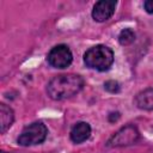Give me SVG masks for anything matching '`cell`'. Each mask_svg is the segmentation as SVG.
I'll return each instance as SVG.
<instances>
[{
  "label": "cell",
  "mask_w": 153,
  "mask_h": 153,
  "mask_svg": "<svg viewBox=\"0 0 153 153\" xmlns=\"http://www.w3.org/2000/svg\"><path fill=\"white\" fill-rule=\"evenodd\" d=\"M135 105L141 110H153V88L148 87L135 96Z\"/></svg>",
  "instance_id": "obj_8"
},
{
  "label": "cell",
  "mask_w": 153,
  "mask_h": 153,
  "mask_svg": "<svg viewBox=\"0 0 153 153\" xmlns=\"http://www.w3.org/2000/svg\"><path fill=\"white\" fill-rule=\"evenodd\" d=\"M117 2L114 0H100L94 4L92 10V18L96 22H105L112 17L115 13Z\"/></svg>",
  "instance_id": "obj_6"
},
{
  "label": "cell",
  "mask_w": 153,
  "mask_h": 153,
  "mask_svg": "<svg viewBox=\"0 0 153 153\" xmlns=\"http://www.w3.org/2000/svg\"><path fill=\"white\" fill-rule=\"evenodd\" d=\"M135 41V32L133 29H123L118 35V43L121 45H129Z\"/></svg>",
  "instance_id": "obj_10"
},
{
  "label": "cell",
  "mask_w": 153,
  "mask_h": 153,
  "mask_svg": "<svg viewBox=\"0 0 153 153\" xmlns=\"http://www.w3.org/2000/svg\"><path fill=\"white\" fill-rule=\"evenodd\" d=\"M143 8L147 13L153 14V0H147L143 2Z\"/></svg>",
  "instance_id": "obj_12"
},
{
  "label": "cell",
  "mask_w": 153,
  "mask_h": 153,
  "mask_svg": "<svg viewBox=\"0 0 153 153\" xmlns=\"http://www.w3.org/2000/svg\"><path fill=\"white\" fill-rule=\"evenodd\" d=\"M13 121H14L13 110L8 105L1 103L0 104V133L4 134L7 129H10Z\"/></svg>",
  "instance_id": "obj_9"
},
{
  "label": "cell",
  "mask_w": 153,
  "mask_h": 153,
  "mask_svg": "<svg viewBox=\"0 0 153 153\" xmlns=\"http://www.w3.org/2000/svg\"><path fill=\"white\" fill-rule=\"evenodd\" d=\"M140 137V133L137 128L133 124H128L116 131L108 141L109 147H122L135 143Z\"/></svg>",
  "instance_id": "obj_5"
},
{
  "label": "cell",
  "mask_w": 153,
  "mask_h": 153,
  "mask_svg": "<svg viewBox=\"0 0 153 153\" xmlns=\"http://www.w3.org/2000/svg\"><path fill=\"white\" fill-rule=\"evenodd\" d=\"M104 88L110 93H117L120 92V84L115 80H108L104 82Z\"/></svg>",
  "instance_id": "obj_11"
},
{
  "label": "cell",
  "mask_w": 153,
  "mask_h": 153,
  "mask_svg": "<svg viewBox=\"0 0 153 153\" xmlns=\"http://www.w3.org/2000/svg\"><path fill=\"white\" fill-rule=\"evenodd\" d=\"M48 63L54 68H67L73 61V54L66 44H57L50 49L47 56Z\"/></svg>",
  "instance_id": "obj_4"
},
{
  "label": "cell",
  "mask_w": 153,
  "mask_h": 153,
  "mask_svg": "<svg viewBox=\"0 0 153 153\" xmlns=\"http://www.w3.org/2000/svg\"><path fill=\"white\" fill-rule=\"evenodd\" d=\"M48 134L45 124L42 122H33L26 126L18 136V143L20 146H35L42 143Z\"/></svg>",
  "instance_id": "obj_3"
},
{
  "label": "cell",
  "mask_w": 153,
  "mask_h": 153,
  "mask_svg": "<svg viewBox=\"0 0 153 153\" xmlns=\"http://www.w3.org/2000/svg\"><path fill=\"white\" fill-rule=\"evenodd\" d=\"M84 62L88 68L105 72L114 63V51L103 44L94 45L84 54Z\"/></svg>",
  "instance_id": "obj_2"
},
{
  "label": "cell",
  "mask_w": 153,
  "mask_h": 153,
  "mask_svg": "<svg viewBox=\"0 0 153 153\" xmlns=\"http://www.w3.org/2000/svg\"><path fill=\"white\" fill-rule=\"evenodd\" d=\"M84 84V79L78 74H60L48 82L47 93L54 100H63L79 93Z\"/></svg>",
  "instance_id": "obj_1"
},
{
  "label": "cell",
  "mask_w": 153,
  "mask_h": 153,
  "mask_svg": "<svg viewBox=\"0 0 153 153\" xmlns=\"http://www.w3.org/2000/svg\"><path fill=\"white\" fill-rule=\"evenodd\" d=\"M71 140L74 143H81L86 141L91 135V127L87 122H78L71 130Z\"/></svg>",
  "instance_id": "obj_7"
}]
</instances>
